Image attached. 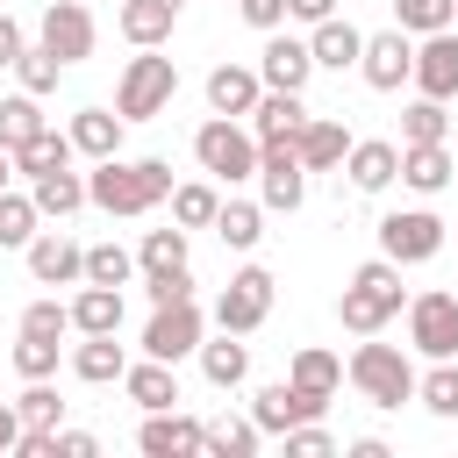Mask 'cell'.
Listing matches in <instances>:
<instances>
[{
    "mask_svg": "<svg viewBox=\"0 0 458 458\" xmlns=\"http://www.w3.org/2000/svg\"><path fill=\"white\" fill-rule=\"evenodd\" d=\"M172 21H179V7H165V0H122V14H114V29H122L136 50H157V43L172 36Z\"/></svg>",
    "mask_w": 458,
    "mask_h": 458,
    "instance_id": "cell-30",
    "label": "cell"
},
{
    "mask_svg": "<svg viewBox=\"0 0 458 458\" xmlns=\"http://www.w3.org/2000/svg\"><path fill=\"white\" fill-rule=\"evenodd\" d=\"M14 415H21V429H57V422H64V401H57V386H50V379H21Z\"/></svg>",
    "mask_w": 458,
    "mask_h": 458,
    "instance_id": "cell-40",
    "label": "cell"
},
{
    "mask_svg": "<svg viewBox=\"0 0 458 458\" xmlns=\"http://www.w3.org/2000/svg\"><path fill=\"white\" fill-rule=\"evenodd\" d=\"M258 79H265L272 93H308V79H315V50H308V36L265 29V50H258Z\"/></svg>",
    "mask_w": 458,
    "mask_h": 458,
    "instance_id": "cell-13",
    "label": "cell"
},
{
    "mask_svg": "<svg viewBox=\"0 0 458 458\" xmlns=\"http://www.w3.org/2000/svg\"><path fill=\"white\" fill-rule=\"evenodd\" d=\"M172 200V165L165 157H100L93 172H86V208H100V215H122V222H136V215H150V208H165Z\"/></svg>",
    "mask_w": 458,
    "mask_h": 458,
    "instance_id": "cell-1",
    "label": "cell"
},
{
    "mask_svg": "<svg viewBox=\"0 0 458 458\" xmlns=\"http://www.w3.org/2000/svg\"><path fill=\"white\" fill-rule=\"evenodd\" d=\"M93 451H100V437H93V429H64V422H57L50 458H93Z\"/></svg>",
    "mask_w": 458,
    "mask_h": 458,
    "instance_id": "cell-49",
    "label": "cell"
},
{
    "mask_svg": "<svg viewBox=\"0 0 458 458\" xmlns=\"http://www.w3.org/2000/svg\"><path fill=\"white\" fill-rule=\"evenodd\" d=\"M344 451H351V458H386V444H379V437H351Z\"/></svg>",
    "mask_w": 458,
    "mask_h": 458,
    "instance_id": "cell-54",
    "label": "cell"
},
{
    "mask_svg": "<svg viewBox=\"0 0 458 458\" xmlns=\"http://www.w3.org/2000/svg\"><path fill=\"white\" fill-rule=\"evenodd\" d=\"M401 308H408V286H401V265H394V258H365V265L344 279V293H336V322H344L351 336H379Z\"/></svg>",
    "mask_w": 458,
    "mask_h": 458,
    "instance_id": "cell-2",
    "label": "cell"
},
{
    "mask_svg": "<svg viewBox=\"0 0 458 458\" xmlns=\"http://www.w3.org/2000/svg\"><path fill=\"white\" fill-rule=\"evenodd\" d=\"M215 208H222V193H215V179H186V186H172V222L193 236V229H208L215 222Z\"/></svg>",
    "mask_w": 458,
    "mask_h": 458,
    "instance_id": "cell-37",
    "label": "cell"
},
{
    "mask_svg": "<svg viewBox=\"0 0 458 458\" xmlns=\"http://www.w3.org/2000/svg\"><path fill=\"white\" fill-rule=\"evenodd\" d=\"M122 365H129V351H122L114 336H86V344L72 351V379H86V386H107V379H122Z\"/></svg>",
    "mask_w": 458,
    "mask_h": 458,
    "instance_id": "cell-35",
    "label": "cell"
},
{
    "mask_svg": "<svg viewBox=\"0 0 458 458\" xmlns=\"http://www.w3.org/2000/svg\"><path fill=\"white\" fill-rule=\"evenodd\" d=\"M315 415H329V401L301 394L293 379H272V386H258V394H250V422H258L265 437H286L293 422H315Z\"/></svg>",
    "mask_w": 458,
    "mask_h": 458,
    "instance_id": "cell-16",
    "label": "cell"
},
{
    "mask_svg": "<svg viewBox=\"0 0 458 458\" xmlns=\"http://www.w3.org/2000/svg\"><path fill=\"white\" fill-rule=\"evenodd\" d=\"M193 157H200V172H208L215 186L258 179V136H250V122H236V114H208V122L193 129Z\"/></svg>",
    "mask_w": 458,
    "mask_h": 458,
    "instance_id": "cell-3",
    "label": "cell"
},
{
    "mask_svg": "<svg viewBox=\"0 0 458 458\" xmlns=\"http://www.w3.org/2000/svg\"><path fill=\"white\" fill-rule=\"evenodd\" d=\"M408 351L415 358H458V293L429 286V293H408Z\"/></svg>",
    "mask_w": 458,
    "mask_h": 458,
    "instance_id": "cell-8",
    "label": "cell"
},
{
    "mask_svg": "<svg viewBox=\"0 0 458 458\" xmlns=\"http://www.w3.org/2000/svg\"><path fill=\"white\" fill-rule=\"evenodd\" d=\"M279 444H286V458H329V451H336V437L322 429V415H315V422H293Z\"/></svg>",
    "mask_w": 458,
    "mask_h": 458,
    "instance_id": "cell-48",
    "label": "cell"
},
{
    "mask_svg": "<svg viewBox=\"0 0 458 458\" xmlns=\"http://www.w3.org/2000/svg\"><path fill=\"white\" fill-rule=\"evenodd\" d=\"M236 14L265 36V29H286V0H236Z\"/></svg>",
    "mask_w": 458,
    "mask_h": 458,
    "instance_id": "cell-50",
    "label": "cell"
},
{
    "mask_svg": "<svg viewBox=\"0 0 458 458\" xmlns=\"http://www.w3.org/2000/svg\"><path fill=\"white\" fill-rule=\"evenodd\" d=\"M193 250H186V229L172 222V229H143V243H136V272H165V265H186Z\"/></svg>",
    "mask_w": 458,
    "mask_h": 458,
    "instance_id": "cell-43",
    "label": "cell"
},
{
    "mask_svg": "<svg viewBox=\"0 0 458 458\" xmlns=\"http://www.w3.org/2000/svg\"><path fill=\"white\" fill-rule=\"evenodd\" d=\"M7 186H14V157L0 150V193H7Z\"/></svg>",
    "mask_w": 458,
    "mask_h": 458,
    "instance_id": "cell-55",
    "label": "cell"
},
{
    "mask_svg": "<svg viewBox=\"0 0 458 458\" xmlns=\"http://www.w3.org/2000/svg\"><path fill=\"white\" fill-rule=\"evenodd\" d=\"M451 150L444 143H401V186L408 193H422V200H437L444 186H451Z\"/></svg>",
    "mask_w": 458,
    "mask_h": 458,
    "instance_id": "cell-25",
    "label": "cell"
},
{
    "mask_svg": "<svg viewBox=\"0 0 458 458\" xmlns=\"http://www.w3.org/2000/svg\"><path fill=\"white\" fill-rule=\"evenodd\" d=\"M200 336H208L200 301H165V308H150V322H143V358L179 365V358H193V351H200Z\"/></svg>",
    "mask_w": 458,
    "mask_h": 458,
    "instance_id": "cell-9",
    "label": "cell"
},
{
    "mask_svg": "<svg viewBox=\"0 0 458 458\" xmlns=\"http://www.w3.org/2000/svg\"><path fill=\"white\" fill-rule=\"evenodd\" d=\"M200 451H208V458H258V451H265V429H258L250 415H215Z\"/></svg>",
    "mask_w": 458,
    "mask_h": 458,
    "instance_id": "cell-33",
    "label": "cell"
},
{
    "mask_svg": "<svg viewBox=\"0 0 458 458\" xmlns=\"http://www.w3.org/2000/svg\"><path fill=\"white\" fill-rule=\"evenodd\" d=\"M36 129H50L43 100H36V93H0V150H21Z\"/></svg>",
    "mask_w": 458,
    "mask_h": 458,
    "instance_id": "cell-36",
    "label": "cell"
},
{
    "mask_svg": "<svg viewBox=\"0 0 458 458\" xmlns=\"http://www.w3.org/2000/svg\"><path fill=\"white\" fill-rule=\"evenodd\" d=\"M193 358H200V379H208V386H222V394H236V386L250 379V344H243V336H229V329H222L215 344L200 336V351H193Z\"/></svg>",
    "mask_w": 458,
    "mask_h": 458,
    "instance_id": "cell-27",
    "label": "cell"
},
{
    "mask_svg": "<svg viewBox=\"0 0 458 458\" xmlns=\"http://www.w3.org/2000/svg\"><path fill=\"white\" fill-rule=\"evenodd\" d=\"M122 394L150 415V408H179V365H165V358H136V365H122Z\"/></svg>",
    "mask_w": 458,
    "mask_h": 458,
    "instance_id": "cell-23",
    "label": "cell"
},
{
    "mask_svg": "<svg viewBox=\"0 0 458 458\" xmlns=\"http://www.w3.org/2000/svg\"><path fill=\"white\" fill-rule=\"evenodd\" d=\"M344 379H351L372 408H386V415L415 401V358H408L401 344H358L351 365H344Z\"/></svg>",
    "mask_w": 458,
    "mask_h": 458,
    "instance_id": "cell-4",
    "label": "cell"
},
{
    "mask_svg": "<svg viewBox=\"0 0 458 458\" xmlns=\"http://www.w3.org/2000/svg\"><path fill=\"white\" fill-rule=\"evenodd\" d=\"M208 444V422L200 415H179V408H150L143 429H136V451L143 458H200Z\"/></svg>",
    "mask_w": 458,
    "mask_h": 458,
    "instance_id": "cell-14",
    "label": "cell"
},
{
    "mask_svg": "<svg viewBox=\"0 0 458 458\" xmlns=\"http://www.w3.org/2000/svg\"><path fill=\"white\" fill-rule=\"evenodd\" d=\"M86 279H93V286H129V279H136V250H122V243H86Z\"/></svg>",
    "mask_w": 458,
    "mask_h": 458,
    "instance_id": "cell-44",
    "label": "cell"
},
{
    "mask_svg": "<svg viewBox=\"0 0 458 458\" xmlns=\"http://www.w3.org/2000/svg\"><path fill=\"white\" fill-rule=\"evenodd\" d=\"M437 250H444V215L437 208H394V215H379V258H394L401 272L429 265Z\"/></svg>",
    "mask_w": 458,
    "mask_h": 458,
    "instance_id": "cell-6",
    "label": "cell"
},
{
    "mask_svg": "<svg viewBox=\"0 0 458 458\" xmlns=\"http://www.w3.org/2000/svg\"><path fill=\"white\" fill-rule=\"evenodd\" d=\"M329 14H336V0H286V21H308V29H315V21H329Z\"/></svg>",
    "mask_w": 458,
    "mask_h": 458,
    "instance_id": "cell-52",
    "label": "cell"
},
{
    "mask_svg": "<svg viewBox=\"0 0 458 458\" xmlns=\"http://www.w3.org/2000/svg\"><path fill=\"white\" fill-rule=\"evenodd\" d=\"M408 72H415V36H408V29H379V36H365V50H358V79H365L372 93H401Z\"/></svg>",
    "mask_w": 458,
    "mask_h": 458,
    "instance_id": "cell-12",
    "label": "cell"
},
{
    "mask_svg": "<svg viewBox=\"0 0 458 458\" xmlns=\"http://www.w3.org/2000/svg\"><path fill=\"white\" fill-rule=\"evenodd\" d=\"M143 293H150V308H165V301H193V265H165V272H143Z\"/></svg>",
    "mask_w": 458,
    "mask_h": 458,
    "instance_id": "cell-47",
    "label": "cell"
},
{
    "mask_svg": "<svg viewBox=\"0 0 458 458\" xmlns=\"http://www.w3.org/2000/svg\"><path fill=\"white\" fill-rule=\"evenodd\" d=\"M415 401L437 422H458V358H429V372H415Z\"/></svg>",
    "mask_w": 458,
    "mask_h": 458,
    "instance_id": "cell-34",
    "label": "cell"
},
{
    "mask_svg": "<svg viewBox=\"0 0 458 458\" xmlns=\"http://www.w3.org/2000/svg\"><path fill=\"white\" fill-rule=\"evenodd\" d=\"M358 193H386L394 179H401V143H386V136H351V150H344V165H336Z\"/></svg>",
    "mask_w": 458,
    "mask_h": 458,
    "instance_id": "cell-18",
    "label": "cell"
},
{
    "mask_svg": "<svg viewBox=\"0 0 458 458\" xmlns=\"http://www.w3.org/2000/svg\"><path fill=\"white\" fill-rule=\"evenodd\" d=\"M444 136H451V114H444V100L415 93V100L401 107V143H444Z\"/></svg>",
    "mask_w": 458,
    "mask_h": 458,
    "instance_id": "cell-39",
    "label": "cell"
},
{
    "mask_svg": "<svg viewBox=\"0 0 458 458\" xmlns=\"http://www.w3.org/2000/svg\"><path fill=\"white\" fill-rule=\"evenodd\" d=\"M308 50H315V72H358L365 29H358V21H344V14H329V21H315V29H308Z\"/></svg>",
    "mask_w": 458,
    "mask_h": 458,
    "instance_id": "cell-19",
    "label": "cell"
},
{
    "mask_svg": "<svg viewBox=\"0 0 458 458\" xmlns=\"http://www.w3.org/2000/svg\"><path fill=\"white\" fill-rule=\"evenodd\" d=\"M394 29H408V36L458 29V0H394Z\"/></svg>",
    "mask_w": 458,
    "mask_h": 458,
    "instance_id": "cell-41",
    "label": "cell"
},
{
    "mask_svg": "<svg viewBox=\"0 0 458 458\" xmlns=\"http://www.w3.org/2000/svg\"><path fill=\"white\" fill-rule=\"evenodd\" d=\"M408 86L429 93V100H458V29L415 36V72H408Z\"/></svg>",
    "mask_w": 458,
    "mask_h": 458,
    "instance_id": "cell-17",
    "label": "cell"
},
{
    "mask_svg": "<svg viewBox=\"0 0 458 458\" xmlns=\"http://www.w3.org/2000/svg\"><path fill=\"white\" fill-rule=\"evenodd\" d=\"M36 43H43V50H57L64 64H86V57H93V43H100V21H93V7H86V0H50V7H43V21H36Z\"/></svg>",
    "mask_w": 458,
    "mask_h": 458,
    "instance_id": "cell-11",
    "label": "cell"
},
{
    "mask_svg": "<svg viewBox=\"0 0 458 458\" xmlns=\"http://www.w3.org/2000/svg\"><path fill=\"white\" fill-rule=\"evenodd\" d=\"M21 258H29V279L36 286H79L86 279V243H72L64 229H36Z\"/></svg>",
    "mask_w": 458,
    "mask_h": 458,
    "instance_id": "cell-15",
    "label": "cell"
},
{
    "mask_svg": "<svg viewBox=\"0 0 458 458\" xmlns=\"http://www.w3.org/2000/svg\"><path fill=\"white\" fill-rule=\"evenodd\" d=\"M165 7H186V0H165Z\"/></svg>",
    "mask_w": 458,
    "mask_h": 458,
    "instance_id": "cell-56",
    "label": "cell"
},
{
    "mask_svg": "<svg viewBox=\"0 0 458 458\" xmlns=\"http://www.w3.org/2000/svg\"><path fill=\"white\" fill-rule=\"evenodd\" d=\"M172 93H179V64L157 57V50H136L122 64V79H114V114L122 122H150V114L172 107Z\"/></svg>",
    "mask_w": 458,
    "mask_h": 458,
    "instance_id": "cell-5",
    "label": "cell"
},
{
    "mask_svg": "<svg viewBox=\"0 0 458 458\" xmlns=\"http://www.w3.org/2000/svg\"><path fill=\"white\" fill-rule=\"evenodd\" d=\"M208 229H215L229 250H258V243H265V208H258V200H222Z\"/></svg>",
    "mask_w": 458,
    "mask_h": 458,
    "instance_id": "cell-32",
    "label": "cell"
},
{
    "mask_svg": "<svg viewBox=\"0 0 458 458\" xmlns=\"http://www.w3.org/2000/svg\"><path fill=\"white\" fill-rule=\"evenodd\" d=\"M272 293H279V279H272L265 265H243V272H229V286L215 293V329H229V336H250V329H265V315H272Z\"/></svg>",
    "mask_w": 458,
    "mask_h": 458,
    "instance_id": "cell-7",
    "label": "cell"
},
{
    "mask_svg": "<svg viewBox=\"0 0 458 458\" xmlns=\"http://www.w3.org/2000/svg\"><path fill=\"white\" fill-rule=\"evenodd\" d=\"M258 93H265V79H258V64H215L208 72V114H250L258 107Z\"/></svg>",
    "mask_w": 458,
    "mask_h": 458,
    "instance_id": "cell-20",
    "label": "cell"
},
{
    "mask_svg": "<svg viewBox=\"0 0 458 458\" xmlns=\"http://www.w3.org/2000/svg\"><path fill=\"white\" fill-rule=\"evenodd\" d=\"M344 150H351V129H344L336 114H308V122H301V136H293V157H301L308 172H336V165H344Z\"/></svg>",
    "mask_w": 458,
    "mask_h": 458,
    "instance_id": "cell-22",
    "label": "cell"
},
{
    "mask_svg": "<svg viewBox=\"0 0 458 458\" xmlns=\"http://www.w3.org/2000/svg\"><path fill=\"white\" fill-rule=\"evenodd\" d=\"M122 129H129V122H122L114 107H79V114L64 122V136H72V150H79V157H93V165L122 150Z\"/></svg>",
    "mask_w": 458,
    "mask_h": 458,
    "instance_id": "cell-24",
    "label": "cell"
},
{
    "mask_svg": "<svg viewBox=\"0 0 458 458\" xmlns=\"http://www.w3.org/2000/svg\"><path fill=\"white\" fill-rule=\"evenodd\" d=\"M14 437H21V415H14V401H0V458L14 451Z\"/></svg>",
    "mask_w": 458,
    "mask_h": 458,
    "instance_id": "cell-53",
    "label": "cell"
},
{
    "mask_svg": "<svg viewBox=\"0 0 458 458\" xmlns=\"http://www.w3.org/2000/svg\"><path fill=\"white\" fill-rule=\"evenodd\" d=\"M286 379H293L301 394L329 401V394L344 386V358H336V351H322V344H301V351H293V365H286Z\"/></svg>",
    "mask_w": 458,
    "mask_h": 458,
    "instance_id": "cell-29",
    "label": "cell"
},
{
    "mask_svg": "<svg viewBox=\"0 0 458 458\" xmlns=\"http://www.w3.org/2000/svg\"><path fill=\"white\" fill-rule=\"evenodd\" d=\"M14 372L21 379H50L57 372V336H21L14 329Z\"/></svg>",
    "mask_w": 458,
    "mask_h": 458,
    "instance_id": "cell-46",
    "label": "cell"
},
{
    "mask_svg": "<svg viewBox=\"0 0 458 458\" xmlns=\"http://www.w3.org/2000/svg\"><path fill=\"white\" fill-rule=\"evenodd\" d=\"M57 72H64V57L57 50H43V43H21V57H14V79H21V93H57Z\"/></svg>",
    "mask_w": 458,
    "mask_h": 458,
    "instance_id": "cell-42",
    "label": "cell"
},
{
    "mask_svg": "<svg viewBox=\"0 0 458 458\" xmlns=\"http://www.w3.org/2000/svg\"><path fill=\"white\" fill-rule=\"evenodd\" d=\"M29 200H36V215H43V222H64V215H79V208H86V172L57 165V172L29 179Z\"/></svg>",
    "mask_w": 458,
    "mask_h": 458,
    "instance_id": "cell-28",
    "label": "cell"
},
{
    "mask_svg": "<svg viewBox=\"0 0 458 458\" xmlns=\"http://www.w3.org/2000/svg\"><path fill=\"white\" fill-rule=\"evenodd\" d=\"M21 43H29V36H21V21H14V14H0V72H14Z\"/></svg>",
    "mask_w": 458,
    "mask_h": 458,
    "instance_id": "cell-51",
    "label": "cell"
},
{
    "mask_svg": "<svg viewBox=\"0 0 458 458\" xmlns=\"http://www.w3.org/2000/svg\"><path fill=\"white\" fill-rule=\"evenodd\" d=\"M43 229V215H36V200L21 193V186H7L0 193V250H29V236Z\"/></svg>",
    "mask_w": 458,
    "mask_h": 458,
    "instance_id": "cell-38",
    "label": "cell"
},
{
    "mask_svg": "<svg viewBox=\"0 0 458 458\" xmlns=\"http://www.w3.org/2000/svg\"><path fill=\"white\" fill-rule=\"evenodd\" d=\"M243 122H250V136H258V143H293V136H301V122H308V100H301V93H272V86H265V93H258V107H250Z\"/></svg>",
    "mask_w": 458,
    "mask_h": 458,
    "instance_id": "cell-21",
    "label": "cell"
},
{
    "mask_svg": "<svg viewBox=\"0 0 458 458\" xmlns=\"http://www.w3.org/2000/svg\"><path fill=\"white\" fill-rule=\"evenodd\" d=\"M14 329H21V336H64V329H72V308H64L57 293H43V301H29V308H21V322H14Z\"/></svg>",
    "mask_w": 458,
    "mask_h": 458,
    "instance_id": "cell-45",
    "label": "cell"
},
{
    "mask_svg": "<svg viewBox=\"0 0 458 458\" xmlns=\"http://www.w3.org/2000/svg\"><path fill=\"white\" fill-rule=\"evenodd\" d=\"M301 200H308V165L293 157V143H258V208L301 215Z\"/></svg>",
    "mask_w": 458,
    "mask_h": 458,
    "instance_id": "cell-10",
    "label": "cell"
},
{
    "mask_svg": "<svg viewBox=\"0 0 458 458\" xmlns=\"http://www.w3.org/2000/svg\"><path fill=\"white\" fill-rule=\"evenodd\" d=\"M14 157V179H43V172H57V165H72L79 150H72V136L64 129H36L21 150H7Z\"/></svg>",
    "mask_w": 458,
    "mask_h": 458,
    "instance_id": "cell-31",
    "label": "cell"
},
{
    "mask_svg": "<svg viewBox=\"0 0 458 458\" xmlns=\"http://www.w3.org/2000/svg\"><path fill=\"white\" fill-rule=\"evenodd\" d=\"M64 308H72V329H79V336H114V329H122V286L79 279V293H72Z\"/></svg>",
    "mask_w": 458,
    "mask_h": 458,
    "instance_id": "cell-26",
    "label": "cell"
}]
</instances>
